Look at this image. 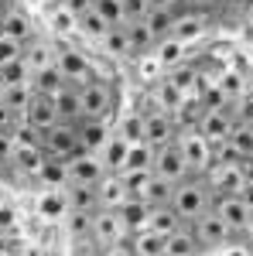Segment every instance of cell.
<instances>
[{"mask_svg": "<svg viewBox=\"0 0 253 256\" xmlns=\"http://www.w3.org/2000/svg\"><path fill=\"white\" fill-rule=\"evenodd\" d=\"M168 205H171V212L181 218V226H188V222H195L202 212L212 208V192L205 188L202 174H188L185 181H178L175 188H171Z\"/></svg>", "mask_w": 253, "mask_h": 256, "instance_id": "obj_1", "label": "cell"}, {"mask_svg": "<svg viewBox=\"0 0 253 256\" xmlns=\"http://www.w3.org/2000/svg\"><path fill=\"white\" fill-rule=\"evenodd\" d=\"M202 113H205L202 99L198 96H185L175 110H171V123H175V130H195L198 120H202Z\"/></svg>", "mask_w": 253, "mask_h": 256, "instance_id": "obj_23", "label": "cell"}, {"mask_svg": "<svg viewBox=\"0 0 253 256\" xmlns=\"http://www.w3.org/2000/svg\"><path fill=\"white\" fill-rule=\"evenodd\" d=\"M151 174L161 178V181H168V184H178V181L188 178V168H185V160H181L175 144L154 150V158H151Z\"/></svg>", "mask_w": 253, "mask_h": 256, "instance_id": "obj_13", "label": "cell"}, {"mask_svg": "<svg viewBox=\"0 0 253 256\" xmlns=\"http://www.w3.org/2000/svg\"><path fill=\"white\" fill-rule=\"evenodd\" d=\"M140 20H144V28H147V38H151V44H157V41H164L168 34H171L175 10H147Z\"/></svg>", "mask_w": 253, "mask_h": 256, "instance_id": "obj_33", "label": "cell"}, {"mask_svg": "<svg viewBox=\"0 0 253 256\" xmlns=\"http://www.w3.org/2000/svg\"><path fill=\"white\" fill-rule=\"evenodd\" d=\"M106 28H110V24L99 18L93 7H89V10H82V14L76 18V34H86L89 41H99L103 34H106Z\"/></svg>", "mask_w": 253, "mask_h": 256, "instance_id": "obj_41", "label": "cell"}, {"mask_svg": "<svg viewBox=\"0 0 253 256\" xmlns=\"http://www.w3.org/2000/svg\"><path fill=\"white\" fill-rule=\"evenodd\" d=\"M140 140L147 144V147H168V144H175L178 130L175 123H171V113H164V110H147V113H140Z\"/></svg>", "mask_w": 253, "mask_h": 256, "instance_id": "obj_10", "label": "cell"}, {"mask_svg": "<svg viewBox=\"0 0 253 256\" xmlns=\"http://www.w3.org/2000/svg\"><path fill=\"white\" fill-rule=\"evenodd\" d=\"M38 147L45 150V158H48V160L65 164L72 154H79L76 123H62V120H59V123H52L48 130H41V134H38Z\"/></svg>", "mask_w": 253, "mask_h": 256, "instance_id": "obj_4", "label": "cell"}, {"mask_svg": "<svg viewBox=\"0 0 253 256\" xmlns=\"http://www.w3.org/2000/svg\"><path fill=\"white\" fill-rule=\"evenodd\" d=\"M28 99H31V86L28 82H21V86H0V102L21 120L24 113V106H28Z\"/></svg>", "mask_w": 253, "mask_h": 256, "instance_id": "obj_39", "label": "cell"}, {"mask_svg": "<svg viewBox=\"0 0 253 256\" xmlns=\"http://www.w3.org/2000/svg\"><path fill=\"white\" fill-rule=\"evenodd\" d=\"M140 126H144V123H140V110H130V113H123V116L117 120V130H113V134L123 137L127 144H137V140H140Z\"/></svg>", "mask_w": 253, "mask_h": 256, "instance_id": "obj_44", "label": "cell"}, {"mask_svg": "<svg viewBox=\"0 0 253 256\" xmlns=\"http://www.w3.org/2000/svg\"><path fill=\"white\" fill-rule=\"evenodd\" d=\"M181 99H185V92H181L178 86H171V82L164 79V76H161V79L151 86V102H154V110H164V113H171V110H175Z\"/></svg>", "mask_w": 253, "mask_h": 256, "instance_id": "obj_31", "label": "cell"}, {"mask_svg": "<svg viewBox=\"0 0 253 256\" xmlns=\"http://www.w3.org/2000/svg\"><path fill=\"white\" fill-rule=\"evenodd\" d=\"M28 86H31V92H38V96H55L62 86H69V82L62 79V72L55 65H45V68H35V72H31Z\"/></svg>", "mask_w": 253, "mask_h": 256, "instance_id": "obj_25", "label": "cell"}, {"mask_svg": "<svg viewBox=\"0 0 253 256\" xmlns=\"http://www.w3.org/2000/svg\"><path fill=\"white\" fill-rule=\"evenodd\" d=\"M0 34L14 38L18 44H28V41L35 38V20L28 18L21 7H11L7 14H0Z\"/></svg>", "mask_w": 253, "mask_h": 256, "instance_id": "obj_17", "label": "cell"}, {"mask_svg": "<svg viewBox=\"0 0 253 256\" xmlns=\"http://www.w3.org/2000/svg\"><path fill=\"white\" fill-rule=\"evenodd\" d=\"M198 7H205V10H212V7H222V4H229V0H195Z\"/></svg>", "mask_w": 253, "mask_h": 256, "instance_id": "obj_58", "label": "cell"}, {"mask_svg": "<svg viewBox=\"0 0 253 256\" xmlns=\"http://www.w3.org/2000/svg\"><path fill=\"white\" fill-rule=\"evenodd\" d=\"M11 147H14V137L11 134H0V171L11 168Z\"/></svg>", "mask_w": 253, "mask_h": 256, "instance_id": "obj_54", "label": "cell"}, {"mask_svg": "<svg viewBox=\"0 0 253 256\" xmlns=\"http://www.w3.org/2000/svg\"><path fill=\"white\" fill-rule=\"evenodd\" d=\"M96 154H99V160H103V168L117 174L120 168H123V158H127V140L117 137V134H110V137H106V144L99 147Z\"/></svg>", "mask_w": 253, "mask_h": 256, "instance_id": "obj_32", "label": "cell"}, {"mask_svg": "<svg viewBox=\"0 0 253 256\" xmlns=\"http://www.w3.org/2000/svg\"><path fill=\"white\" fill-rule=\"evenodd\" d=\"M21 226V212L11 202H0V232H18Z\"/></svg>", "mask_w": 253, "mask_h": 256, "instance_id": "obj_49", "label": "cell"}, {"mask_svg": "<svg viewBox=\"0 0 253 256\" xmlns=\"http://www.w3.org/2000/svg\"><path fill=\"white\" fill-rule=\"evenodd\" d=\"M123 31H127V41H130V58H134V55H144V52H151V48H154L151 38H147L144 20H123Z\"/></svg>", "mask_w": 253, "mask_h": 256, "instance_id": "obj_42", "label": "cell"}, {"mask_svg": "<svg viewBox=\"0 0 253 256\" xmlns=\"http://www.w3.org/2000/svg\"><path fill=\"white\" fill-rule=\"evenodd\" d=\"M127 239V229L120 222L117 208H93V218H89V242L96 250H113Z\"/></svg>", "mask_w": 253, "mask_h": 256, "instance_id": "obj_6", "label": "cell"}, {"mask_svg": "<svg viewBox=\"0 0 253 256\" xmlns=\"http://www.w3.org/2000/svg\"><path fill=\"white\" fill-rule=\"evenodd\" d=\"M120 10H123V20H140L147 14L144 0H120Z\"/></svg>", "mask_w": 253, "mask_h": 256, "instance_id": "obj_51", "label": "cell"}, {"mask_svg": "<svg viewBox=\"0 0 253 256\" xmlns=\"http://www.w3.org/2000/svg\"><path fill=\"white\" fill-rule=\"evenodd\" d=\"M52 31H55L62 41H69L76 34V14H69L65 7H59V10L52 14Z\"/></svg>", "mask_w": 253, "mask_h": 256, "instance_id": "obj_46", "label": "cell"}, {"mask_svg": "<svg viewBox=\"0 0 253 256\" xmlns=\"http://www.w3.org/2000/svg\"><path fill=\"white\" fill-rule=\"evenodd\" d=\"M14 253V232H0V256Z\"/></svg>", "mask_w": 253, "mask_h": 256, "instance_id": "obj_57", "label": "cell"}, {"mask_svg": "<svg viewBox=\"0 0 253 256\" xmlns=\"http://www.w3.org/2000/svg\"><path fill=\"white\" fill-rule=\"evenodd\" d=\"M21 58L28 62L31 72H35V68H45V65H55V44H48V41H31V44L21 52Z\"/></svg>", "mask_w": 253, "mask_h": 256, "instance_id": "obj_38", "label": "cell"}, {"mask_svg": "<svg viewBox=\"0 0 253 256\" xmlns=\"http://www.w3.org/2000/svg\"><path fill=\"white\" fill-rule=\"evenodd\" d=\"M219 256H250V246H246V239H229L219 250Z\"/></svg>", "mask_w": 253, "mask_h": 256, "instance_id": "obj_52", "label": "cell"}, {"mask_svg": "<svg viewBox=\"0 0 253 256\" xmlns=\"http://www.w3.org/2000/svg\"><path fill=\"white\" fill-rule=\"evenodd\" d=\"M164 256H198V246H195L188 226H181L171 236H164Z\"/></svg>", "mask_w": 253, "mask_h": 256, "instance_id": "obj_35", "label": "cell"}, {"mask_svg": "<svg viewBox=\"0 0 253 256\" xmlns=\"http://www.w3.org/2000/svg\"><path fill=\"white\" fill-rule=\"evenodd\" d=\"M35 212H38L41 222L59 226L62 216L69 212V208H65V195H62V188H45V192L35 198Z\"/></svg>", "mask_w": 253, "mask_h": 256, "instance_id": "obj_20", "label": "cell"}, {"mask_svg": "<svg viewBox=\"0 0 253 256\" xmlns=\"http://www.w3.org/2000/svg\"><path fill=\"white\" fill-rule=\"evenodd\" d=\"M127 246H130V256H164V236H157L151 229L130 232Z\"/></svg>", "mask_w": 253, "mask_h": 256, "instance_id": "obj_27", "label": "cell"}, {"mask_svg": "<svg viewBox=\"0 0 253 256\" xmlns=\"http://www.w3.org/2000/svg\"><path fill=\"white\" fill-rule=\"evenodd\" d=\"M215 89L222 92L226 102H239V99H246V76L236 72V68H226V72L215 79Z\"/></svg>", "mask_w": 253, "mask_h": 256, "instance_id": "obj_30", "label": "cell"}, {"mask_svg": "<svg viewBox=\"0 0 253 256\" xmlns=\"http://www.w3.org/2000/svg\"><path fill=\"white\" fill-rule=\"evenodd\" d=\"M93 10L106 20L110 28L113 24H123V10H120V0H93Z\"/></svg>", "mask_w": 253, "mask_h": 256, "instance_id": "obj_48", "label": "cell"}, {"mask_svg": "<svg viewBox=\"0 0 253 256\" xmlns=\"http://www.w3.org/2000/svg\"><path fill=\"white\" fill-rule=\"evenodd\" d=\"M171 188L175 184H168V181H161V178H147V184L140 188V195H134V198H140L147 208H154V205H168V198H171Z\"/></svg>", "mask_w": 253, "mask_h": 256, "instance_id": "obj_36", "label": "cell"}, {"mask_svg": "<svg viewBox=\"0 0 253 256\" xmlns=\"http://www.w3.org/2000/svg\"><path fill=\"white\" fill-rule=\"evenodd\" d=\"M205 188L212 192V198L226 195H250V164H229V160H212L202 171Z\"/></svg>", "mask_w": 253, "mask_h": 256, "instance_id": "obj_2", "label": "cell"}, {"mask_svg": "<svg viewBox=\"0 0 253 256\" xmlns=\"http://www.w3.org/2000/svg\"><path fill=\"white\" fill-rule=\"evenodd\" d=\"M233 120H236L233 102H229V106H219V110H205L202 120H198V126H195V134H198V137H205L215 147V144H222V140L229 137Z\"/></svg>", "mask_w": 253, "mask_h": 256, "instance_id": "obj_12", "label": "cell"}, {"mask_svg": "<svg viewBox=\"0 0 253 256\" xmlns=\"http://www.w3.org/2000/svg\"><path fill=\"white\" fill-rule=\"evenodd\" d=\"M89 7H93V0H65V10H69V14H82V10H89Z\"/></svg>", "mask_w": 253, "mask_h": 256, "instance_id": "obj_55", "label": "cell"}, {"mask_svg": "<svg viewBox=\"0 0 253 256\" xmlns=\"http://www.w3.org/2000/svg\"><path fill=\"white\" fill-rule=\"evenodd\" d=\"M151 158H154V147H147L144 140L127 144V158H123L120 171H151Z\"/></svg>", "mask_w": 253, "mask_h": 256, "instance_id": "obj_37", "label": "cell"}, {"mask_svg": "<svg viewBox=\"0 0 253 256\" xmlns=\"http://www.w3.org/2000/svg\"><path fill=\"white\" fill-rule=\"evenodd\" d=\"M31 79V68L24 58H14L7 65H0V86H21V82Z\"/></svg>", "mask_w": 253, "mask_h": 256, "instance_id": "obj_45", "label": "cell"}, {"mask_svg": "<svg viewBox=\"0 0 253 256\" xmlns=\"http://www.w3.org/2000/svg\"><path fill=\"white\" fill-rule=\"evenodd\" d=\"M117 216H120V222H123V229H127V236L130 232H140L144 229V218H147V205L140 202V198H123L117 205Z\"/></svg>", "mask_w": 253, "mask_h": 256, "instance_id": "obj_28", "label": "cell"}, {"mask_svg": "<svg viewBox=\"0 0 253 256\" xmlns=\"http://www.w3.org/2000/svg\"><path fill=\"white\" fill-rule=\"evenodd\" d=\"M226 144L236 150L239 160H253V123H250V116H236L233 120V130H229Z\"/></svg>", "mask_w": 253, "mask_h": 256, "instance_id": "obj_21", "label": "cell"}, {"mask_svg": "<svg viewBox=\"0 0 253 256\" xmlns=\"http://www.w3.org/2000/svg\"><path fill=\"white\" fill-rule=\"evenodd\" d=\"M134 58H137V79L144 82V86H154V82L164 76V68L157 65L154 52H144V55H134Z\"/></svg>", "mask_w": 253, "mask_h": 256, "instance_id": "obj_43", "label": "cell"}, {"mask_svg": "<svg viewBox=\"0 0 253 256\" xmlns=\"http://www.w3.org/2000/svg\"><path fill=\"white\" fill-rule=\"evenodd\" d=\"M21 52H24V44H18V41L7 38V34H0V65H7V62L21 58Z\"/></svg>", "mask_w": 253, "mask_h": 256, "instance_id": "obj_50", "label": "cell"}, {"mask_svg": "<svg viewBox=\"0 0 253 256\" xmlns=\"http://www.w3.org/2000/svg\"><path fill=\"white\" fill-rule=\"evenodd\" d=\"M188 232H192L198 253H202V250H222V246L233 239V232L222 226V218L215 216L212 208H209V212H202L195 222H188Z\"/></svg>", "mask_w": 253, "mask_h": 256, "instance_id": "obj_9", "label": "cell"}, {"mask_svg": "<svg viewBox=\"0 0 253 256\" xmlns=\"http://www.w3.org/2000/svg\"><path fill=\"white\" fill-rule=\"evenodd\" d=\"M93 195H96V208H117L123 198H130L127 188H123V181H120V174H113V171H106L93 184Z\"/></svg>", "mask_w": 253, "mask_h": 256, "instance_id": "obj_19", "label": "cell"}, {"mask_svg": "<svg viewBox=\"0 0 253 256\" xmlns=\"http://www.w3.org/2000/svg\"><path fill=\"white\" fill-rule=\"evenodd\" d=\"M175 147L181 154V160H185V168H188V174H202L212 164V144L205 137H198L195 130H178Z\"/></svg>", "mask_w": 253, "mask_h": 256, "instance_id": "obj_8", "label": "cell"}, {"mask_svg": "<svg viewBox=\"0 0 253 256\" xmlns=\"http://www.w3.org/2000/svg\"><path fill=\"white\" fill-rule=\"evenodd\" d=\"M113 130H110V123L106 120H79L76 123V137H79V150H89V154H96L99 147L106 144Z\"/></svg>", "mask_w": 253, "mask_h": 256, "instance_id": "obj_18", "label": "cell"}, {"mask_svg": "<svg viewBox=\"0 0 253 256\" xmlns=\"http://www.w3.org/2000/svg\"><path fill=\"white\" fill-rule=\"evenodd\" d=\"M144 229H151L157 236H171L175 229H181V218L171 212V205H154V208H147Z\"/></svg>", "mask_w": 253, "mask_h": 256, "instance_id": "obj_24", "label": "cell"}, {"mask_svg": "<svg viewBox=\"0 0 253 256\" xmlns=\"http://www.w3.org/2000/svg\"><path fill=\"white\" fill-rule=\"evenodd\" d=\"M212 212L222 218V226L233 232V239H243L250 232L253 222V205L250 195H226V198H212Z\"/></svg>", "mask_w": 253, "mask_h": 256, "instance_id": "obj_3", "label": "cell"}, {"mask_svg": "<svg viewBox=\"0 0 253 256\" xmlns=\"http://www.w3.org/2000/svg\"><path fill=\"white\" fill-rule=\"evenodd\" d=\"M62 195H65V208H86V212H93V208H96L93 184H65V188H62Z\"/></svg>", "mask_w": 253, "mask_h": 256, "instance_id": "obj_40", "label": "cell"}, {"mask_svg": "<svg viewBox=\"0 0 253 256\" xmlns=\"http://www.w3.org/2000/svg\"><path fill=\"white\" fill-rule=\"evenodd\" d=\"M103 44V52L110 55V58H130V41H127V31H123V24H113V28H106V34L99 38Z\"/></svg>", "mask_w": 253, "mask_h": 256, "instance_id": "obj_34", "label": "cell"}, {"mask_svg": "<svg viewBox=\"0 0 253 256\" xmlns=\"http://www.w3.org/2000/svg\"><path fill=\"white\" fill-rule=\"evenodd\" d=\"M144 7L147 10H175L178 0H144Z\"/></svg>", "mask_w": 253, "mask_h": 256, "instance_id": "obj_56", "label": "cell"}, {"mask_svg": "<svg viewBox=\"0 0 253 256\" xmlns=\"http://www.w3.org/2000/svg\"><path fill=\"white\" fill-rule=\"evenodd\" d=\"M151 52H154L157 65H161L164 72H168V68H175V65H181V62H188V44H181V41H175V38L157 41Z\"/></svg>", "mask_w": 253, "mask_h": 256, "instance_id": "obj_29", "label": "cell"}, {"mask_svg": "<svg viewBox=\"0 0 253 256\" xmlns=\"http://www.w3.org/2000/svg\"><path fill=\"white\" fill-rule=\"evenodd\" d=\"M205 14L202 10H188V14H175V20H171V34L168 38L181 41V44H192V41H198L202 34H205Z\"/></svg>", "mask_w": 253, "mask_h": 256, "instance_id": "obj_16", "label": "cell"}, {"mask_svg": "<svg viewBox=\"0 0 253 256\" xmlns=\"http://www.w3.org/2000/svg\"><path fill=\"white\" fill-rule=\"evenodd\" d=\"M35 181L48 184V188H59V184H65V171H62L59 160H45L38 168V174H35Z\"/></svg>", "mask_w": 253, "mask_h": 256, "instance_id": "obj_47", "label": "cell"}, {"mask_svg": "<svg viewBox=\"0 0 253 256\" xmlns=\"http://www.w3.org/2000/svg\"><path fill=\"white\" fill-rule=\"evenodd\" d=\"M79 106H82V120H106L117 106V92L110 82H86L79 86Z\"/></svg>", "mask_w": 253, "mask_h": 256, "instance_id": "obj_5", "label": "cell"}, {"mask_svg": "<svg viewBox=\"0 0 253 256\" xmlns=\"http://www.w3.org/2000/svg\"><path fill=\"white\" fill-rule=\"evenodd\" d=\"M62 171H65V184H96L99 178L106 174L99 154H89V150L72 154V158L62 164Z\"/></svg>", "mask_w": 253, "mask_h": 256, "instance_id": "obj_11", "label": "cell"}, {"mask_svg": "<svg viewBox=\"0 0 253 256\" xmlns=\"http://www.w3.org/2000/svg\"><path fill=\"white\" fill-rule=\"evenodd\" d=\"M55 102V116L62 123H79L82 120V106H79V86H62L59 92L52 96Z\"/></svg>", "mask_w": 253, "mask_h": 256, "instance_id": "obj_22", "label": "cell"}, {"mask_svg": "<svg viewBox=\"0 0 253 256\" xmlns=\"http://www.w3.org/2000/svg\"><path fill=\"white\" fill-rule=\"evenodd\" d=\"M89 218H93V212H86V208H69L59 226L72 242H89Z\"/></svg>", "mask_w": 253, "mask_h": 256, "instance_id": "obj_26", "label": "cell"}, {"mask_svg": "<svg viewBox=\"0 0 253 256\" xmlns=\"http://www.w3.org/2000/svg\"><path fill=\"white\" fill-rule=\"evenodd\" d=\"M21 123L31 126V130H38V134H41V130H48L52 123H59L52 96H38V92H31L28 106H24V113H21Z\"/></svg>", "mask_w": 253, "mask_h": 256, "instance_id": "obj_15", "label": "cell"}, {"mask_svg": "<svg viewBox=\"0 0 253 256\" xmlns=\"http://www.w3.org/2000/svg\"><path fill=\"white\" fill-rule=\"evenodd\" d=\"M55 68L62 72V79L69 82V86H86V82L96 79V76H93V62H89V55H82L79 48L65 44V41L55 44Z\"/></svg>", "mask_w": 253, "mask_h": 256, "instance_id": "obj_7", "label": "cell"}, {"mask_svg": "<svg viewBox=\"0 0 253 256\" xmlns=\"http://www.w3.org/2000/svg\"><path fill=\"white\" fill-rule=\"evenodd\" d=\"M45 160H48V158H45V150L38 147V140L14 137V147H11V168H14L21 178H35Z\"/></svg>", "mask_w": 253, "mask_h": 256, "instance_id": "obj_14", "label": "cell"}, {"mask_svg": "<svg viewBox=\"0 0 253 256\" xmlns=\"http://www.w3.org/2000/svg\"><path fill=\"white\" fill-rule=\"evenodd\" d=\"M18 123H21V120L14 116L4 102H0V134H14V130H18Z\"/></svg>", "mask_w": 253, "mask_h": 256, "instance_id": "obj_53", "label": "cell"}]
</instances>
